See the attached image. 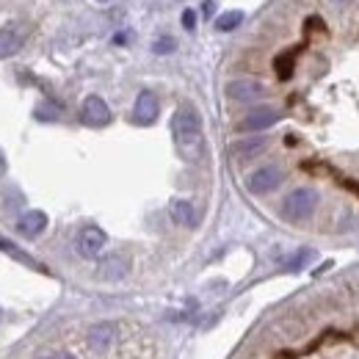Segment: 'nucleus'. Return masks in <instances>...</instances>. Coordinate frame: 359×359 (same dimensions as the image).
I'll list each match as a JSON object with an SVG mask.
<instances>
[{"instance_id":"10","label":"nucleus","mask_w":359,"mask_h":359,"mask_svg":"<svg viewBox=\"0 0 359 359\" xmlns=\"http://www.w3.org/2000/svg\"><path fill=\"white\" fill-rule=\"evenodd\" d=\"M128 271H130V260L125 255H108L105 260H100L97 276L105 279V282H119V279L128 276Z\"/></svg>"},{"instance_id":"21","label":"nucleus","mask_w":359,"mask_h":359,"mask_svg":"<svg viewBox=\"0 0 359 359\" xmlns=\"http://www.w3.org/2000/svg\"><path fill=\"white\" fill-rule=\"evenodd\" d=\"M329 3H332L334 8H348V6H351V3H357V0H329Z\"/></svg>"},{"instance_id":"7","label":"nucleus","mask_w":359,"mask_h":359,"mask_svg":"<svg viewBox=\"0 0 359 359\" xmlns=\"http://www.w3.org/2000/svg\"><path fill=\"white\" fill-rule=\"evenodd\" d=\"M78 252H81V257H86V260H94L100 252H102V246H105V232L100 229V226H83L81 232H78Z\"/></svg>"},{"instance_id":"2","label":"nucleus","mask_w":359,"mask_h":359,"mask_svg":"<svg viewBox=\"0 0 359 359\" xmlns=\"http://www.w3.org/2000/svg\"><path fill=\"white\" fill-rule=\"evenodd\" d=\"M318 208V191L313 188H296L282 199V216L287 222H302Z\"/></svg>"},{"instance_id":"12","label":"nucleus","mask_w":359,"mask_h":359,"mask_svg":"<svg viewBox=\"0 0 359 359\" xmlns=\"http://www.w3.org/2000/svg\"><path fill=\"white\" fill-rule=\"evenodd\" d=\"M17 229H20L25 238H36V235H42L47 229V216L42 210H28V213L20 219Z\"/></svg>"},{"instance_id":"4","label":"nucleus","mask_w":359,"mask_h":359,"mask_svg":"<svg viewBox=\"0 0 359 359\" xmlns=\"http://www.w3.org/2000/svg\"><path fill=\"white\" fill-rule=\"evenodd\" d=\"M116 340H119V326L111 323V320L94 323L89 332H86V343H89L91 351H108Z\"/></svg>"},{"instance_id":"8","label":"nucleus","mask_w":359,"mask_h":359,"mask_svg":"<svg viewBox=\"0 0 359 359\" xmlns=\"http://www.w3.org/2000/svg\"><path fill=\"white\" fill-rule=\"evenodd\" d=\"M263 94H266V86H263L260 81L241 78V81L226 83V97L235 100V102H252V100H260Z\"/></svg>"},{"instance_id":"24","label":"nucleus","mask_w":359,"mask_h":359,"mask_svg":"<svg viewBox=\"0 0 359 359\" xmlns=\"http://www.w3.org/2000/svg\"><path fill=\"white\" fill-rule=\"evenodd\" d=\"M102 3H105V0H102Z\"/></svg>"},{"instance_id":"22","label":"nucleus","mask_w":359,"mask_h":359,"mask_svg":"<svg viewBox=\"0 0 359 359\" xmlns=\"http://www.w3.org/2000/svg\"><path fill=\"white\" fill-rule=\"evenodd\" d=\"M202 8H205V14L210 17V14H213V8H216V0H205V6H202Z\"/></svg>"},{"instance_id":"9","label":"nucleus","mask_w":359,"mask_h":359,"mask_svg":"<svg viewBox=\"0 0 359 359\" xmlns=\"http://www.w3.org/2000/svg\"><path fill=\"white\" fill-rule=\"evenodd\" d=\"M279 182H282V172L276 166H263V169L252 172L249 180H246V185H249L252 194H271Z\"/></svg>"},{"instance_id":"14","label":"nucleus","mask_w":359,"mask_h":359,"mask_svg":"<svg viewBox=\"0 0 359 359\" xmlns=\"http://www.w3.org/2000/svg\"><path fill=\"white\" fill-rule=\"evenodd\" d=\"M263 147H266V138H249V141H238V144H235V155H238V158H249V155H257Z\"/></svg>"},{"instance_id":"18","label":"nucleus","mask_w":359,"mask_h":359,"mask_svg":"<svg viewBox=\"0 0 359 359\" xmlns=\"http://www.w3.org/2000/svg\"><path fill=\"white\" fill-rule=\"evenodd\" d=\"M0 252H6V255H14L17 260H22V263H28V257L14 246V243H6V241H0Z\"/></svg>"},{"instance_id":"1","label":"nucleus","mask_w":359,"mask_h":359,"mask_svg":"<svg viewBox=\"0 0 359 359\" xmlns=\"http://www.w3.org/2000/svg\"><path fill=\"white\" fill-rule=\"evenodd\" d=\"M172 133H175V141H177V147L185 155H196L199 152V147H202V119L191 105L180 108L175 114Z\"/></svg>"},{"instance_id":"16","label":"nucleus","mask_w":359,"mask_h":359,"mask_svg":"<svg viewBox=\"0 0 359 359\" xmlns=\"http://www.w3.org/2000/svg\"><path fill=\"white\" fill-rule=\"evenodd\" d=\"M175 47H177V42H175L172 36H161V39H158V42L152 45V50H155L158 55H166V53H172Z\"/></svg>"},{"instance_id":"5","label":"nucleus","mask_w":359,"mask_h":359,"mask_svg":"<svg viewBox=\"0 0 359 359\" xmlns=\"http://www.w3.org/2000/svg\"><path fill=\"white\" fill-rule=\"evenodd\" d=\"M81 119L89 125V128H105L111 122V108L105 105L102 97L91 94L83 100V108H81Z\"/></svg>"},{"instance_id":"11","label":"nucleus","mask_w":359,"mask_h":359,"mask_svg":"<svg viewBox=\"0 0 359 359\" xmlns=\"http://www.w3.org/2000/svg\"><path fill=\"white\" fill-rule=\"evenodd\" d=\"M158 111H161V105H158V97H155L152 91H141V94L135 97L133 119L138 125H152V122L158 119Z\"/></svg>"},{"instance_id":"19","label":"nucleus","mask_w":359,"mask_h":359,"mask_svg":"<svg viewBox=\"0 0 359 359\" xmlns=\"http://www.w3.org/2000/svg\"><path fill=\"white\" fill-rule=\"evenodd\" d=\"M182 28H185V31H194V28H196V14H194L191 8L182 11Z\"/></svg>"},{"instance_id":"13","label":"nucleus","mask_w":359,"mask_h":359,"mask_svg":"<svg viewBox=\"0 0 359 359\" xmlns=\"http://www.w3.org/2000/svg\"><path fill=\"white\" fill-rule=\"evenodd\" d=\"M169 213H172V219L182 226L196 224V210H194V205H191L188 199H175L172 208H169Z\"/></svg>"},{"instance_id":"23","label":"nucleus","mask_w":359,"mask_h":359,"mask_svg":"<svg viewBox=\"0 0 359 359\" xmlns=\"http://www.w3.org/2000/svg\"><path fill=\"white\" fill-rule=\"evenodd\" d=\"M3 172H6V158L0 155V175H3Z\"/></svg>"},{"instance_id":"6","label":"nucleus","mask_w":359,"mask_h":359,"mask_svg":"<svg viewBox=\"0 0 359 359\" xmlns=\"http://www.w3.org/2000/svg\"><path fill=\"white\" fill-rule=\"evenodd\" d=\"M276 122H279V111L271 108V105H260V108H255V111H249V114L243 116V122L238 125V130L255 133V130H266V128L276 125Z\"/></svg>"},{"instance_id":"20","label":"nucleus","mask_w":359,"mask_h":359,"mask_svg":"<svg viewBox=\"0 0 359 359\" xmlns=\"http://www.w3.org/2000/svg\"><path fill=\"white\" fill-rule=\"evenodd\" d=\"M36 359H75V354H69V351H50V354H42V357Z\"/></svg>"},{"instance_id":"3","label":"nucleus","mask_w":359,"mask_h":359,"mask_svg":"<svg viewBox=\"0 0 359 359\" xmlns=\"http://www.w3.org/2000/svg\"><path fill=\"white\" fill-rule=\"evenodd\" d=\"M28 39V28L22 22H8L3 31H0V58H11L17 55L22 45Z\"/></svg>"},{"instance_id":"15","label":"nucleus","mask_w":359,"mask_h":359,"mask_svg":"<svg viewBox=\"0 0 359 359\" xmlns=\"http://www.w3.org/2000/svg\"><path fill=\"white\" fill-rule=\"evenodd\" d=\"M241 22H243V11H226V14H222V17L216 20V31H222V34L235 31Z\"/></svg>"},{"instance_id":"17","label":"nucleus","mask_w":359,"mask_h":359,"mask_svg":"<svg viewBox=\"0 0 359 359\" xmlns=\"http://www.w3.org/2000/svg\"><path fill=\"white\" fill-rule=\"evenodd\" d=\"M276 72H279V78H290V72H293V55L279 58L276 61Z\"/></svg>"}]
</instances>
